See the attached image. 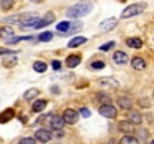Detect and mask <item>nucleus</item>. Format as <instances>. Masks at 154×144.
Listing matches in <instances>:
<instances>
[{"label": "nucleus", "mask_w": 154, "mask_h": 144, "mask_svg": "<svg viewBox=\"0 0 154 144\" xmlns=\"http://www.w3.org/2000/svg\"><path fill=\"white\" fill-rule=\"evenodd\" d=\"M66 125L64 119L60 117V116H51V128L52 129H63V126Z\"/></svg>", "instance_id": "0eeeda50"}, {"label": "nucleus", "mask_w": 154, "mask_h": 144, "mask_svg": "<svg viewBox=\"0 0 154 144\" xmlns=\"http://www.w3.org/2000/svg\"><path fill=\"white\" fill-rule=\"evenodd\" d=\"M97 101H99L102 105H105V104H111V98L106 95V93H99V95H97Z\"/></svg>", "instance_id": "393cba45"}, {"label": "nucleus", "mask_w": 154, "mask_h": 144, "mask_svg": "<svg viewBox=\"0 0 154 144\" xmlns=\"http://www.w3.org/2000/svg\"><path fill=\"white\" fill-rule=\"evenodd\" d=\"M35 137H36V140L41 141V143H48V141L52 138V134L48 131V129L42 128V129H38V131L35 132Z\"/></svg>", "instance_id": "39448f33"}, {"label": "nucleus", "mask_w": 154, "mask_h": 144, "mask_svg": "<svg viewBox=\"0 0 154 144\" xmlns=\"http://www.w3.org/2000/svg\"><path fill=\"white\" fill-rule=\"evenodd\" d=\"M114 62H115L117 65H126V63L129 62V57H127V54L123 53V51H115V53H114Z\"/></svg>", "instance_id": "6e6552de"}, {"label": "nucleus", "mask_w": 154, "mask_h": 144, "mask_svg": "<svg viewBox=\"0 0 154 144\" xmlns=\"http://www.w3.org/2000/svg\"><path fill=\"white\" fill-rule=\"evenodd\" d=\"M85 42H87V39H85L84 36H76V38H73L72 41H69V48H75V47H78V45L85 44Z\"/></svg>", "instance_id": "f3484780"}, {"label": "nucleus", "mask_w": 154, "mask_h": 144, "mask_svg": "<svg viewBox=\"0 0 154 144\" xmlns=\"http://www.w3.org/2000/svg\"><path fill=\"white\" fill-rule=\"evenodd\" d=\"M117 104L120 105V108H130L132 107V101H130L129 96H120Z\"/></svg>", "instance_id": "2eb2a0df"}, {"label": "nucleus", "mask_w": 154, "mask_h": 144, "mask_svg": "<svg viewBox=\"0 0 154 144\" xmlns=\"http://www.w3.org/2000/svg\"><path fill=\"white\" fill-rule=\"evenodd\" d=\"M0 6L3 11H9L14 6V0H0Z\"/></svg>", "instance_id": "5701e85b"}, {"label": "nucleus", "mask_w": 154, "mask_h": 144, "mask_svg": "<svg viewBox=\"0 0 154 144\" xmlns=\"http://www.w3.org/2000/svg\"><path fill=\"white\" fill-rule=\"evenodd\" d=\"M117 24H118V23H117L115 18H106L105 21H102V23L99 24V30H100V32H109V30L115 29Z\"/></svg>", "instance_id": "423d86ee"}, {"label": "nucleus", "mask_w": 154, "mask_h": 144, "mask_svg": "<svg viewBox=\"0 0 154 144\" xmlns=\"http://www.w3.org/2000/svg\"><path fill=\"white\" fill-rule=\"evenodd\" d=\"M51 39H52L51 32H45V33H41V35H39V41H41V42H50Z\"/></svg>", "instance_id": "b1692460"}, {"label": "nucleus", "mask_w": 154, "mask_h": 144, "mask_svg": "<svg viewBox=\"0 0 154 144\" xmlns=\"http://www.w3.org/2000/svg\"><path fill=\"white\" fill-rule=\"evenodd\" d=\"M54 20H55V17H54V14L52 12H47V15L44 17V21H45V24L48 26V24H51L54 23Z\"/></svg>", "instance_id": "a878e982"}, {"label": "nucleus", "mask_w": 154, "mask_h": 144, "mask_svg": "<svg viewBox=\"0 0 154 144\" xmlns=\"http://www.w3.org/2000/svg\"><path fill=\"white\" fill-rule=\"evenodd\" d=\"M79 113H81V116H82V117H85V119L91 116V113H90V110H88V108H81V110H79Z\"/></svg>", "instance_id": "c756f323"}, {"label": "nucleus", "mask_w": 154, "mask_h": 144, "mask_svg": "<svg viewBox=\"0 0 154 144\" xmlns=\"http://www.w3.org/2000/svg\"><path fill=\"white\" fill-rule=\"evenodd\" d=\"M114 47H115V42H112V41H111V42H108V44L100 45V50H102V51H109L111 48H114Z\"/></svg>", "instance_id": "cd10ccee"}, {"label": "nucleus", "mask_w": 154, "mask_h": 144, "mask_svg": "<svg viewBox=\"0 0 154 144\" xmlns=\"http://www.w3.org/2000/svg\"><path fill=\"white\" fill-rule=\"evenodd\" d=\"M14 116H15L14 108H8V110H5V111L0 114V123H6V122L12 120V119H14Z\"/></svg>", "instance_id": "9d476101"}, {"label": "nucleus", "mask_w": 154, "mask_h": 144, "mask_svg": "<svg viewBox=\"0 0 154 144\" xmlns=\"http://www.w3.org/2000/svg\"><path fill=\"white\" fill-rule=\"evenodd\" d=\"M18 144H36L35 138H30V137H26V138H21Z\"/></svg>", "instance_id": "bb28decb"}, {"label": "nucleus", "mask_w": 154, "mask_h": 144, "mask_svg": "<svg viewBox=\"0 0 154 144\" xmlns=\"http://www.w3.org/2000/svg\"><path fill=\"white\" fill-rule=\"evenodd\" d=\"M127 45L130 48L139 50V48L142 47V41H141L139 38H130V39H127Z\"/></svg>", "instance_id": "a211bd4d"}, {"label": "nucleus", "mask_w": 154, "mask_h": 144, "mask_svg": "<svg viewBox=\"0 0 154 144\" xmlns=\"http://www.w3.org/2000/svg\"><path fill=\"white\" fill-rule=\"evenodd\" d=\"M0 36L6 41V39H11L12 36H14V30H12V27H9V26H3V27H0Z\"/></svg>", "instance_id": "ddd939ff"}, {"label": "nucleus", "mask_w": 154, "mask_h": 144, "mask_svg": "<svg viewBox=\"0 0 154 144\" xmlns=\"http://www.w3.org/2000/svg\"><path fill=\"white\" fill-rule=\"evenodd\" d=\"M52 68H54V71H58V69L61 68V63H60L58 60H54V62H52Z\"/></svg>", "instance_id": "7c9ffc66"}, {"label": "nucleus", "mask_w": 154, "mask_h": 144, "mask_svg": "<svg viewBox=\"0 0 154 144\" xmlns=\"http://www.w3.org/2000/svg\"><path fill=\"white\" fill-rule=\"evenodd\" d=\"M63 119H64L66 123H69V125H75V123L78 122V119H79V113L75 111V110L67 108V110L63 113Z\"/></svg>", "instance_id": "20e7f679"}, {"label": "nucleus", "mask_w": 154, "mask_h": 144, "mask_svg": "<svg viewBox=\"0 0 154 144\" xmlns=\"http://www.w3.org/2000/svg\"><path fill=\"white\" fill-rule=\"evenodd\" d=\"M150 144H154V140H153V141H151V143H150Z\"/></svg>", "instance_id": "2f4dec72"}, {"label": "nucleus", "mask_w": 154, "mask_h": 144, "mask_svg": "<svg viewBox=\"0 0 154 144\" xmlns=\"http://www.w3.org/2000/svg\"><path fill=\"white\" fill-rule=\"evenodd\" d=\"M132 66H133V69H136V71H142V69H145L147 63H145V60H144L142 57H133V59H132Z\"/></svg>", "instance_id": "9b49d317"}, {"label": "nucleus", "mask_w": 154, "mask_h": 144, "mask_svg": "<svg viewBox=\"0 0 154 144\" xmlns=\"http://www.w3.org/2000/svg\"><path fill=\"white\" fill-rule=\"evenodd\" d=\"M79 63H81V57L76 56V54H72V56H69V57L66 59V65H67L69 68H76Z\"/></svg>", "instance_id": "f8f14e48"}, {"label": "nucleus", "mask_w": 154, "mask_h": 144, "mask_svg": "<svg viewBox=\"0 0 154 144\" xmlns=\"http://www.w3.org/2000/svg\"><path fill=\"white\" fill-rule=\"evenodd\" d=\"M153 99H154V92H153Z\"/></svg>", "instance_id": "473e14b6"}, {"label": "nucleus", "mask_w": 154, "mask_h": 144, "mask_svg": "<svg viewBox=\"0 0 154 144\" xmlns=\"http://www.w3.org/2000/svg\"><path fill=\"white\" fill-rule=\"evenodd\" d=\"M99 113H100L102 116H105V117H108V119H115V117H117V108H115L114 105H111V104L100 105Z\"/></svg>", "instance_id": "7ed1b4c3"}, {"label": "nucleus", "mask_w": 154, "mask_h": 144, "mask_svg": "<svg viewBox=\"0 0 154 144\" xmlns=\"http://www.w3.org/2000/svg\"><path fill=\"white\" fill-rule=\"evenodd\" d=\"M93 9V3L91 2H79L73 6H70L66 12V15L69 18H81V17H85L91 12Z\"/></svg>", "instance_id": "f257e3e1"}, {"label": "nucleus", "mask_w": 154, "mask_h": 144, "mask_svg": "<svg viewBox=\"0 0 154 144\" xmlns=\"http://www.w3.org/2000/svg\"><path fill=\"white\" fill-rule=\"evenodd\" d=\"M38 95H39V90H38V89H29V90L24 93V99H26V101H32L35 96H38Z\"/></svg>", "instance_id": "4be33fe9"}, {"label": "nucleus", "mask_w": 154, "mask_h": 144, "mask_svg": "<svg viewBox=\"0 0 154 144\" xmlns=\"http://www.w3.org/2000/svg\"><path fill=\"white\" fill-rule=\"evenodd\" d=\"M147 8L145 3H133L130 6H127L123 12H121V18H132L135 15H139L141 12H144Z\"/></svg>", "instance_id": "f03ea898"}, {"label": "nucleus", "mask_w": 154, "mask_h": 144, "mask_svg": "<svg viewBox=\"0 0 154 144\" xmlns=\"http://www.w3.org/2000/svg\"><path fill=\"white\" fill-rule=\"evenodd\" d=\"M91 66H93L94 69H102V68H105V62H100V60L93 62V63H91Z\"/></svg>", "instance_id": "c85d7f7f"}, {"label": "nucleus", "mask_w": 154, "mask_h": 144, "mask_svg": "<svg viewBox=\"0 0 154 144\" xmlns=\"http://www.w3.org/2000/svg\"><path fill=\"white\" fill-rule=\"evenodd\" d=\"M47 63L45 62H35L33 63V69L36 71V72H39V74H44V72H47Z\"/></svg>", "instance_id": "6ab92c4d"}, {"label": "nucleus", "mask_w": 154, "mask_h": 144, "mask_svg": "<svg viewBox=\"0 0 154 144\" xmlns=\"http://www.w3.org/2000/svg\"><path fill=\"white\" fill-rule=\"evenodd\" d=\"M118 129L121 132H133V125L129 120H123V122L118 123Z\"/></svg>", "instance_id": "4468645a"}, {"label": "nucleus", "mask_w": 154, "mask_h": 144, "mask_svg": "<svg viewBox=\"0 0 154 144\" xmlns=\"http://www.w3.org/2000/svg\"><path fill=\"white\" fill-rule=\"evenodd\" d=\"M69 29H70V23H69V21H61V23L57 24V30H58L61 35H64Z\"/></svg>", "instance_id": "412c9836"}, {"label": "nucleus", "mask_w": 154, "mask_h": 144, "mask_svg": "<svg viewBox=\"0 0 154 144\" xmlns=\"http://www.w3.org/2000/svg\"><path fill=\"white\" fill-rule=\"evenodd\" d=\"M127 120L132 123V125H141L142 123V116L136 111H129L127 113Z\"/></svg>", "instance_id": "1a4fd4ad"}, {"label": "nucleus", "mask_w": 154, "mask_h": 144, "mask_svg": "<svg viewBox=\"0 0 154 144\" xmlns=\"http://www.w3.org/2000/svg\"><path fill=\"white\" fill-rule=\"evenodd\" d=\"M120 144H139V140L132 137V135H124L121 140H120Z\"/></svg>", "instance_id": "aec40b11"}, {"label": "nucleus", "mask_w": 154, "mask_h": 144, "mask_svg": "<svg viewBox=\"0 0 154 144\" xmlns=\"http://www.w3.org/2000/svg\"><path fill=\"white\" fill-rule=\"evenodd\" d=\"M45 107H47V101H45V99H39V101H35V102H33L32 110H33L35 113H41Z\"/></svg>", "instance_id": "dca6fc26"}]
</instances>
